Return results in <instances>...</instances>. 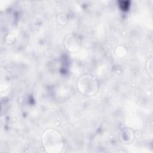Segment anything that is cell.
I'll return each mask as SVG.
<instances>
[{
	"label": "cell",
	"instance_id": "obj_1",
	"mask_svg": "<svg viewBox=\"0 0 153 153\" xmlns=\"http://www.w3.org/2000/svg\"><path fill=\"white\" fill-rule=\"evenodd\" d=\"M42 144L45 148L49 151V149H56L59 151V149L63 148V137L57 130L54 129H48L42 134Z\"/></svg>",
	"mask_w": 153,
	"mask_h": 153
},
{
	"label": "cell",
	"instance_id": "obj_2",
	"mask_svg": "<svg viewBox=\"0 0 153 153\" xmlns=\"http://www.w3.org/2000/svg\"><path fill=\"white\" fill-rule=\"evenodd\" d=\"M78 87L80 91L85 94L92 95L97 90V82L92 76H82L78 81Z\"/></svg>",
	"mask_w": 153,
	"mask_h": 153
},
{
	"label": "cell",
	"instance_id": "obj_3",
	"mask_svg": "<svg viewBox=\"0 0 153 153\" xmlns=\"http://www.w3.org/2000/svg\"><path fill=\"white\" fill-rule=\"evenodd\" d=\"M65 45L66 48L71 51H77L81 47V40L77 35H72L66 38Z\"/></svg>",
	"mask_w": 153,
	"mask_h": 153
},
{
	"label": "cell",
	"instance_id": "obj_4",
	"mask_svg": "<svg viewBox=\"0 0 153 153\" xmlns=\"http://www.w3.org/2000/svg\"><path fill=\"white\" fill-rule=\"evenodd\" d=\"M152 57H151L149 59H148L147 62V68H148V72L150 76L152 77Z\"/></svg>",
	"mask_w": 153,
	"mask_h": 153
},
{
	"label": "cell",
	"instance_id": "obj_5",
	"mask_svg": "<svg viewBox=\"0 0 153 153\" xmlns=\"http://www.w3.org/2000/svg\"><path fill=\"white\" fill-rule=\"evenodd\" d=\"M119 48H120V52H121V47H119ZM125 51H123V53H124ZM121 54H123V55H124L123 53H120V54L119 55V56H121Z\"/></svg>",
	"mask_w": 153,
	"mask_h": 153
}]
</instances>
